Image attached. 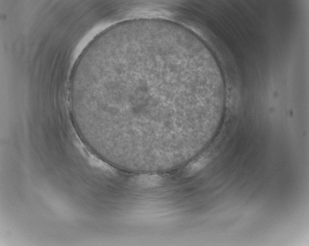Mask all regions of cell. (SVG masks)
Masks as SVG:
<instances>
[{
    "label": "cell",
    "mask_w": 309,
    "mask_h": 246,
    "mask_svg": "<svg viewBox=\"0 0 309 246\" xmlns=\"http://www.w3.org/2000/svg\"><path fill=\"white\" fill-rule=\"evenodd\" d=\"M90 77L85 128L112 163L158 165L189 153L200 130L194 55L156 40L120 45Z\"/></svg>",
    "instance_id": "cell-1"
}]
</instances>
